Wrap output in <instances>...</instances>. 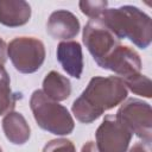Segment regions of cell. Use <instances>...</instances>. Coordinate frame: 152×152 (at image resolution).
I'll return each mask as SVG.
<instances>
[{"mask_svg":"<svg viewBox=\"0 0 152 152\" xmlns=\"http://www.w3.org/2000/svg\"><path fill=\"white\" fill-rule=\"evenodd\" d=\"M127 97V88L121 77H93L71 106L72 114L82 124H90L103 112L120 104Z\"/></svg>","mask_w":152,"mask_h":152,"instance_id":"1","label":"cell"},{"mask_svg":"<svg viewBox=\"0 0 152 152\" xmlns=\"http://www.w3.org/2000/svg\"><path fill=\"white\" fill-rule=\"evenodd\" d=\"M99 19L119 39L127 38L140 49H146L151 44V18L135 6L125 5L118 8H107Z\"/></svg>","mask_w":152,"mask_h":152,"instance_id":"2","label":"cell"},{"mask_svg":"<svg viewBox=\"0 0 152 152\" xmlns=\"http://www.w3.org/2000/svg\"><path fill=\"white\" fill-rule=\"evenodd\" d=\"M30 108L38 126L55 135H68L74 131L75 122L69 110L48 97L43 90H34L30 99Z\"/></svg>","mask_w":152,"mask_h":152,"instance_id":"3","label":"cell"},{"mask_svg":"<svg viewBox=\"0 0 152 152\" xmlns=\"http://www.w3.org/2000/svg\"><path fill=\"white\" fill-rule=\"evenodd\" d=\"M7 55L13 66L21 74L36 72L45 61V48L34 37H17L7 46Z\"/></svg>","mask_w":152,"mask_h":152,"instance_id":"4","label":"cell"},{"mask_svg":"<svg viewBox=\"0 0 152 152\" xmlns=\"http://www.w3.org/2000/svg\"><path fill=\"white\" fill-rule=\"evenodd\" d=\"M115 119L142 141H152V109L147 102L128 99L118 109Z\"/></svg>","mask_w":152,"mask_h":152,"instance_id":"5","label":"cell"},{"mask_svg":"<svg viewBox=\"0 0 152 152\" xmlns=\"http://www.w3.org/2000/svg\"><path fill=\"white\" fill-rule=\"evenodd\" d=\"M83 43L100 66L120 45V39L101 21V19H90L83 28Z\"/></svg>","mask_w":152,"mask_h":152,"instance_id":"6","label":"cell"},{"mask_svg":"<svg viewBox=\"0 0 152 152\" xmlns=\"http://www.w3.org/2000/svg\"><path fill=\"white\" fill-rule=\"evenodd\" d=\"M95 138L99 152H127L132 133L115 116L107 115L96 129Z\"/></svg>","mask_w":152,"mask_h":152,"instance_id":"7","label":"cell"},{"mask_svg":"<svg viewBox=\"0 0 152 152\" xmlns=\"http://www.w3.org/2000/svg\"><path fill=\"white\" fill-rule=\"evenodd\" d=\"M102 69L110 70L121 78L139 74L141 69V59L139 55L129 46L119 45L100 65Z\"/></svg>","mask_w":152,"mask_h":152,"instance_id":"8","label":"cell"},{"mask_svg":"<svg viewBox=\"0 0 152 152\" xmlns=\"http://www.w3.org/2000/svg\"><path fill=\"white\" fill-rule=\"evenodd\" d=\"M46 31L55 39L68 40L78 34L80 21L74 13L65 10H57L48 19Z\"/></svg>","mask_w":152,"mask_h":152,"instance_id":"9","label":"cell"},{"mask_svg":"<svg viewBox=\"0 0 152 152\" xmlns=\"http://www.w3.org/2000/svg\"><path fill=\"white\" fill-rule=\"evenodd\" d=\"M57 61L63 70L71 77L80 78L83 71V56L82 48L78 42L64 40L61 42L56 51Z\"/></svg>","mask_w":152,"mask_h":152,"instance_id":"10","label":"cell"},{"mask_svg":"<svg viewBox=\"0 0 152 152\" xmlns=\"http://www.w3.org/2000/svg\"><path fill=\"white\" fill-rule=\"evenodd\" d=\"M31 18V6L24 0H0V24L8 27L25 25Z\"/></svg>","mask_w":152,"mask_h":152,"instance_id":"11","label":"cell"},{"mask_svg":"<svg viewBox=\"0 0 152 152\" xmlns=\"http://www.w3.org/2000/svg\"><path fill=\"white\" fill-rule=\"evenodd\" d=\"M1 124L2 131L10 142L14 145H23L30 139L31 129L21 113L10 112L5 115Z\"/></svg>","mask_w":152,"mask_h":152,"instance_id":"12","label":"cell"},{"mask_svg":"<svg viewBox=\"0 0 152 152\" xmlns=\"http://www.w3.org/2000/svg\"><path fill=\"white\" fill-rule=\"evenodd\" d=\"M43 93L56 102L64 101L71 94V83L69 78L52 70L43 80Z\"/></svg>","mask_w":152,"mask_h":152,"instance_id":"13","label":"cell"},{"mask_svg":"<svg viewBox=\"0 0 152 152\" xmlns=\"http://www.w3.org/2000/svg\"><path fill=\"white\" fill-rule=\"evenodd\" d=\"M19 97V94L13 93L11 89V81L6 69L0 65V115L13 112Z\"/></svg>","mask_w":152,"mask_h":152,"instance_id":"14","label":"cell"},{"mask_svg":"<svg viewBox=\"0 0 152 152\" xmlns=\"http://www.w3.org/2000/svg\"><path fill=\"white\" fill-rule=\"evenodd\" d=\"M122 81L126 88H128L132 93L147 97V99L152 96V83L147 76L141 75L139 72V74H134L128 77H125L122 78Z\"/></svg>","mask_w":152,"mask_h":152,"instance_id":"15","label":"cell"},{"mask_svg":"<svg viewBox=\"0 0 152 152\" xmlns=\"http://www.w3.org/2000/svg\"><path fill=\"white\" fill-rule=\"evenodd\" d=\"M107 5L108 2L106 0H83L78 2L81 12L91 19H99L102 15V13L107 10Z\"/></svg>","mask_w":152,"mask_h":152,"instance_id":"16","label":"cell"},{"mask_svg":"<svg viewBox=\"0 0 152 152\" xmlns=\"http://www.w3.org/2000/svg\"><path fill=\"white\" fill-rule=\"evenodd\" d=\"M43 152H76L74 144L68 139L50 140L43 148Z\"/></svg>","mask_w":152,"mask_h":152,"instance_id":"17","label":"cell"},{"mask_svg":"<svg viewBox=\"0 0 152 152\" xmlns=\"http://www.w3.org/2000/svg\"><path fill=\"white\" fill-rule=\"evenodd\" d=\"M129 152H151V142H145V141H140V142H135Z\"/></svg>","mask_w":152,"mask_h":152,"instance_id":"18","label":"cell"},{"mask_svg":"<svg viewBox=\"0 0 152 152\" xmlns=\"http://www.w3.org/2000/svg\"><path fill=\"white\" fill-rule=\"evenodd\" d=\"M6 51H7V45L4 39L0 38V65H4L6 62Z\"/></svg>","mask_w":152,"mask_h":152,"instance_id":"19","label":"cell"},{"mask_svg":"<svg viewBox=\"0 0 152 152\" xmlns=\"http://www.w3.org/2000/svg\"><path fill=\"white\" fill-rule=\"evenodd\" d=\"M81 152H99V151H97V148L93 141H88L82 146Z\"/></svg>","mask_w":152,"mask_h":152,"instance_id":"20","label":"cell"},{"mask_svg":"<svg viewBox=\"0 0 152 152\" xmlns=\"http://www.w3.org/2000/svg\"><path fill=\"white\" fill-rule=\"evenodd\" d=\"M0 152H2V150H1V147H0Z\"/></svg>","mask_w":152,"mask_h":152,"instance_id":"21","label":"cell"}]
</instances>
